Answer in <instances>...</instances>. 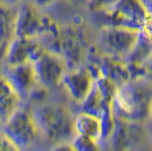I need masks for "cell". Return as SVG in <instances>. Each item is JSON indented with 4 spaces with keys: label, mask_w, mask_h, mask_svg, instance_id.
<instances>
[{
    "label": "cell",
    "mask_w": 152,
    "mask_h": 151,
    "mask_svg": "<svg viewBox=\"0 0 152 151\" xmlns=\"http://www.w3.org/2000/svg\"><path fill=\"white\" fill-rule=\"evenodd\" d=\"M151 100V80L146 76L131 78L117 88L111 103V110L118 119L143 123L149 119Z\"/></svg>",
    "instance_id": "obj_1"
},
{
    "label": "cell",
    "mask_w": 152,
    "mask_h": 151,
    "mask_svg": "<svg viewBox=\"0 0 152 151\" xmlns=\"http://www.w3.org/2000/svg\"><path fill=\"white\" fill-rule=\"evenodd\" d=\"M39 135L53 144L70 142L75 136L74 115L64 105L43 102L31 108Z\"/></svg>",
    "instance_id": "obj_2"
},
{
    "label": "cell",
    "mask_w": 152,
    "mask_h": 151,
    "mask_svg": "<svg viewBox=\"0 0 152 151\" xmlns=\"http://www.w3.org/2000/svg\"><path fill=\"white\" fill-rule=\"evenodd\" d=\"M1 133L22 150H26L38 139L39 132L31 109H16L1 125Z\"/></svg>",
    "instance_id": "obj_3"
},
{
    "label": "cell",
    "mask_w": 152,
    "mask_h": 151,
    "mask_svg": "<svg viewBox=\"0 0 152 151\" xmlns=\"http://www.w3.org/2000/svg\"><path fill=\"white\" fill-rule=\"evenodd\" d=\"M103 14V26H119L133 31H140L148 18V13L140 0H118Z\"/></svg>",
    "instance_id": "obj_4"
},
{
    "label": "cell",
    "mask_w": 152,
    "mask_h": 151,
    "mask_svg": "<svg viewBox=\"0 0 152 151\" xmlns=\"http://www.w3.org/2000/svg\"><path fill=\"white\" fill-rule=\"evenodd\" d=\"M139 31L119 26H102L99 35V50L116 59H126L136 42Z\"/></svg>",
    "instance_id": "obj_5"
},
{
    "label": "cell",
    "mask_w": 152,
    "mask_h": 151,
    "mask_svg": "<svg viewBox=\"0 0 152 151\" xmlns=\"http://www.w3.org/2000/svg\"><path fill=\"white\" fill-rule=\"evenodd\" d=\"M39 85L45 89L60 86L63 77L67 72V64L61 57L45 50L38 59L32 63Z\"/></svg>",
    "instance_id": "obj_6"
},
{
    "label": "cell",
    "mask_w": 152,
    "mask_h": 151,
    "mask_svg": "<svg viewBox=\"0 0 152 151\" xmlns=\"http://www.w3.org/2000/svg\"><path fill=\"white\" fill-rule=\"evenodd\" d=\"M43 16L27 0L15 8V34L17 38L37 39L43 24Z\"/></svg>",
    "instance_id": "obj_7"
},
{
    "label": "cell",
    "mask_w": 152,
    "mask_h": 151,
    "mask_svg": "<svg viewBox=\"0 0 152 151\" xmlns=\"http://www.w3.org/2000/svg\"><path fill=\"white\" fill-rule=\"evenodd\" d=\"M69 98L81 103L94 85V77L86 66H77L67 69L60 84Z\"/></svg>",
    "instance_id": "obj_8"
},
{
    "label": "cell",
    "mask_w": 152,
    "mask_h": 151,
    "mask_svg": "<svg viewBox=\"0 0 152 151\" xmlns=\"http://www.w3.org/2000/svg\"><path fill=\"white\" fill-rule=\"evenodd\" d=\"M45 49L37 39L16 38L10 43L4 59V65L14 66L26 63H34Z\"/></svg>",
    "instance_id": "obj_9"
},
{
    "label": "cell",
    "mask_w": 152,
    "mask_h": 151,
    "mask_svg": "<svg viewBox=\"0 0 152 151\" xmlns=\"http://www.w3.org/2000/svg\"><path fill=\"white\" fill-rule=\"evenodd\" d=\"M2 74L6 76L9 83L13 85L16 92L22 98V100L27 99L33 89L38 85L34 69L32 64H20V65H14V66H7L4 65L0 67Z\"/></svg>",
    "instance_id": "obj_10"
},
{
    "label": "cell",
    "mask_w": 152,
    "mask_h": 151,
    "mask_svg": "<svg viewBox=\"0 0 152 151\" xmlns=\"http://www.w3.org/2000/svg\"><path fill=\"white\" fill-rule=\"evenodd\" d=\"M141 124L142 123L126 122L116 118L114 131L109 138L114 151H127L137 143L142 136Z\"/></svg>",
    "instance_id": "obj_11"
},
{
    "label": "cell",
    "mask_w": 152,
    "mask_h": 151,
    "mask_svg": "<svg viewBox=\"0 0 152 151\" xmlns=\"http://www.w3.org/2000/svg\"><path fill=\"white\" fill-rule=\"evenodd\" d=\"M15 38V8L0 4V63Z\"/></svg>",
    "instance_id": "obj_12"
},
{
    "label": "cell",
    "mask_w": 152,
    "mask_h": 151,
    "mask_svg": "<svg viewBox=\"0 0 152 151\" xmlns=\"http://www.w3.org/2000/svg\"><path fill=\"white\" fill-rule=\"evenodd\" d=\"M22 98L0 69V120L1 123L20 107Z\"/></svg>",
    "instance_id": "obj_13"
},
{
    "label": "cell",
    "mask_w": 152,
    "mask_h": 151,
    "mask_svg": "<svg viewBox=\"0 0 152 151\" xmlns=\"http://www.w3.org/2000/svg\"><path fill=\"white\" fill-rule=\"evenodd\" d=\"M152 57V39L142 30L139 31L136 42L125 63L133 67H143Z\"/></svg>",
    "instance_id": "obj_14"
},
{
    "label": "cell",
    "mask_w": 152,
    "mask_h": 151,
    "mask_svg": "<svg viewBox=\"0 0 152 151\" xmlns=\"http://www.w3.org/2000/svg\"><path fill=\"white\" fill-rule=\"evenodd\" d=\"M74 131L75 135L92 139L94 141L101 140V124L99 117L85 113L74 115Z\"/></svg>",
    "instance_id": "obj_15"
},
{
    "label": "cell",
    "mask_w": 152,
    "mask_h": 151,
    "mask_svg": "<svg viewBox=\"0 0 152 151\" xmlns=\"http://www.w3.org/2000/svg\"><path fill=\"white\" fill-rule=\"evenodd\" d=\"M81 106V111L85 114H89L95 117H100L102 113L107 109L110 108L111 106L108 105L106 101L103 100L101 95L99 93V91L96 90L94 85L92 90L90 91V93L86 95V98L80 103Z\"/></svg>",
    "instance_id": "obj_16"
},
{
    "label": "cell",
    "mask_w": 152,
    "mask_h": 151,
    "mask_svg": "<svg viewBox=\"0 0 152 151\" xmlns=\"http://www.w3.org/2000/svg\"><path fill=\"white\" fill-rule=\"evenodd\" d=\"M70 144L73 145L75 151H100L98 141L80 135H75L72 139Z\"/></svg>",
    "instance_id": "obj_17"
},
{
    "label": "cell",
    "mask_w": 152,
    "mask_h": 151,
    "mask_svg": "<svg viewBox=\"0 0 152 151\" xmlns=\"http://www.w3.org/2000/svg\"><path fill=\"white\" fill-rule=\"evenodd\" d=\"M118 0H88L86 6L92 13H101L110 9Z\"/></svg>",
    "instance_id": "obj_18"
},
{
    "label": "cell",
    "mask_w": 152,
    "mask_h": 151,
    "mask_svg": "<svg viewBox=\"0 0 152 151\" xmlns=\"http://www.w3.org/2000/svg\"><path fill=\"white\" fill-rule=\"evenodd\" d=\"M0 151H22V149H19L5 134L0 132Z\"/></svg>",
    "instance_id": "obj_19"
},
{
    "label": "cell",
    "mask_w": 152,
    "mask_h": 151,
    "mask_svg": "<svg viewBox=\"0 0 152 151\" xmlns=\"http://www.w3.org/2000/svg\"><path fill=\"white\" fill-rule=\"evenodd\" d=\"M27 1L32 4L33 6L37 7L38 9H41V8H47V7L53 5L58 0H27Z\"/></svg>",
    "instance_id": "obj_20"
},
{
    "label": "cell",
    "mask_w": 152,
    "mask_h": 151,
    "mask_svg": "<svg viewBox=\"0 0 152 151\" xmlns=\"http://www.w3.org/2000/svg\"><path fill=\"white\" fill-rule=\"evenodd\" d=\"M50 151H75L70 142H63V143H57L51 148Z\"/></svg>",
    "instance_id": "obj_21"
},
{
    "label": "cell",
    "mask_w": 152,
    "mask_h": 151,
    "mask_svg": "<svg viewBox=\"0 0 152 151\" xmlns=\"http://www.w3.org/2000/svg\"><path fill=\"white\" fill-rule=\"evenodd\" d=\"M144 67V72H145V76L148 78H150L152 81V57L145 63Z\"/></svg>",
    "instance_id": "obj_22"
},
{
    "label": "cell",
    "mask_w": 152,
    "mask_h": 151,
    "mask_svg": "<svg viewBox=\"0 0 152 151\" xmlns=\"http://www.w3.org/2000/svg\"><path fill=\"white\" fill-rule=\"evenodd\" d=\"M22 1H24V0H0V4L8 7H16Z\"/></svg>",
    "instance_id": "obj_23"
},
{
    "label": "cell",
    "mask_w": 152,
    "mask_h": 151,
    "mask_svg": "<svg viewBox=\"0 0 152 151\" xmlns=\"http://www.w3.org/2000/svg\"><path fill=\"white\" fill-rule=\"evenodd\" d=\"M146 10L148 15H152V0H140Z\"/></svg>",
    "instance_id": "obj_24"
},
{
    "label": "cell",
    "mask_w": 152,
    "mask_h": 151,
    "mask_svg": "<svg viewBox=\"0 0 152 151\" xmlns=\"http://www.w3.org/2000/svg\"><path fill=\"white\" fill-rule=\"evenodd\" d=\"M69 1L75 5H86V2H88V0H69Z\"/></svg>",
    "instance_id": "obj_25"
},
{
    "label": "cell",
    "mask_w": 152,
    "mask_h": 151,
    "mask_svg": "<svg viewBox=\"0 0 152 151\" xmlns=\"http://www.w3.org/2000/svg\"><path fill=\"white\" fill-rule=\"evenodd\" d=\"M149 119L152 120V100L150 103V108H149Z\"/></svg>",
    "instance_id": "obj_26"
},
{
    "label": "cell",
    "mask_w": 152,
    "mask_h": 151,
    "mask_svg": "<svg viewBox=\"0 0 152 151\" xmlns=\"http://www.w3.org/2000/svg\"><path fill=\"white\" fill-rule=\"evenodd\" d=\"M149 132H150V134H151V136H152V120H150V125H149Z\"/></svg>",
    "instance_id": "obj_27"
},
{
    "label": "cell",
    "mask_w": 152,
    "mask_h": 151,
    "mask_svg": "<svg viewBox=\"0 0 152 151\" xmlns=\"http://www.w3.org/2000/svg\"><path fill=\"white\" fill-rule=\"evenodd\" d=\"M1 125H2V123H1V120H0V132H1Z\"/></svg>",
    "instance_id": "obj_28"
},
{
    "label": "cell",
    "mask_w": 152,
    "mask_h": 151,
    "mask_svg": "<svg viewBox=\"0 0 152 151\" xmlns=\"http://www.w3.org/2000/svg\"><path fill=\"white\" fill-rule=\"evenodd\" d=\"M22 151H26V150H22Z\"/></svg>",
    "instance_id": "obj_29"
}]
</instances>
